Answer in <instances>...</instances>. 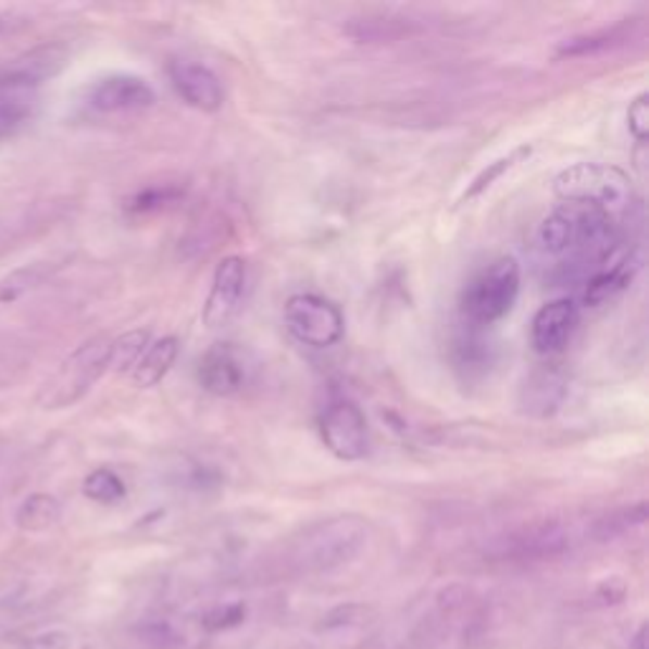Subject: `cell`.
Listing matches in <instances>:
<instances>
[{"label": "cell", "mask_w": 649, "mask_h": 649, "mask_svg": "<svg viewBox=\"0 0 649 649\" xmlns=\"http://www.w3.org/2000/svg\"><path fill=\"white\" fill-rule=\"evenodd\" d=\"M175 358H178V338L167 335V338L150 342L148 350H145L142 358L133 369L135 386L140 388L158 386L160 380L171 373V369L175 365Z\"/></svg>", "instance_id": "cell-18"}, {"label": "cell", "mask_w": 649, "mask_h": 649, "mask_svg": "<svg viewBox=\"0 0 649 649\" xmlns=\"http://www.w3.org/2000/svg\"><path fill=\"white\" fill-rule=\"evenodd\" d=\"M320 439L340 462H358L369 454V422L358 403L335 399L320 416Z\"/></svg>", "instance_id": "cell-6"}, {"label": "cell", "mask_w": 649, "mask_h": 649, "mask_svg": "<svg viewBox=\"0 0 649 649\" xmlns=\"http://www.w3.org/2000/svg\"><path fill=\"white\" fill-rule=\"evenodd\" d=\"M521 295V264L513 257H500L483 266L464 287L460 310L467 325L490 327L515 308Z\"/></svg>", "instance_id": "cell-2"}, {"label": "cell", "mask_w": 649, "mask_h": 649, "mask_svg": "<svg viewBox=\"0 0 649 649\" xmlns=\"http://www.w3.org/2000/svg\"><path fill=\"white\" fill-rule=\"evenodd\" d=\"M26 649H72V637L61 629L43 632V635L30 639Z\"/></svg>", "instance_id": "cell-31"}, {"label": "cell", "mask_w": 649, "mask_h": 649, "mask_svg": "<svg viewBox=\"0 0 649 649\" xmlns=\"http://www.w3.org/2000/svg\"><path fill=\"white\" fill-rule=\"evenodd\" d=\"M632 38V23H622V26H612V28H601V30H591V34H582V36H571L566 41H561L559 46V57H569V59H582V57H597V53L612 51L616 46H624Z\"/></svg>", "instance_id": "cell-19"}, {"label": "cell", "mask_w": 649, "mask_h": 649, "mask_svg": "<svg viewBox=\"0 0 649 649\" xmlns=\"http://www.w3.org/2000/svg\"><path fill=\"white\" fill-rule=\"evenodd\" d=\"M41 76L34 68H3L0 72V140L26 125L38 104Z\"/></svg>", "instance_id": "cell-9"}, {"label": "cell", "mask_w": 649, "mask_h": 649, "mask_svg": "<svg viewBox=\"0 0 649 649\" xmlns=\"http://www.w3.org/2000/svg\"><path fill=\"white\" fill-rule=\"evenodd\" d=\"M422 30V23L401 13H365L350 18L342 26V34L358 43H384L399 41L403 36H414Z\"/></svg>", "instance_id": "cell-15"}, {"label": "cell", "mask_w": 649, "mask_h": 649, "mask_svg": "<svg viewBox=\"0 0 649 649\" xmlns=\"http://www.w3.org/2000/svg\"><path fill=\"white\" fill-rule=\"evenodd\" d=\"M61 517V506L57 498L51 495H30L21 502L18 513H15V523H18L21 531H46L51 525H57Z\"/></svg>", "instance_id": "cell-22"}, {"label": "cell", "mask_w": 649, "mask_h": 649, "mask_svg": "<svg viewBox=\"0 0 649 649\" xmlns=\"http://www.w3.org/2000/svg\"><path fill=\"white\" fill-rule=\"evenodd\" d=\"M627 127L637 142H647L649 135V97L647 91L635 97V102L627 110Z\"/></svg>", "instance_id": "cell-30"}, {"label": "cell", "mask_w": 649, "mask_h": 649, "mask_svg": "<svg viewBox=\"0 0 649 649\" xmlns=\"http://www.w3.org/2000/svg\"><path fill=\"white\" fill-rule=\"evenodd\" d=\"M244 289H247V264L241 257H224L213 270L211 289L205 297L201 320L209 330L224 327L236 317L241 308Z\"/></svg>", "instance_id": "cell-8"}, {"label": "cell", "mask_w": 649, "mask_h": 649, "mask_svg": "<svg viewBox=\"0 0 649 649\" xmlns=\"http://www.w3.org/2000/svg\"><path fill=\"white\" fill-rule=\"evenodd\" d=\"M247 620V604H226V607H216L211 612L203 614V629L205 632H224V629H234L244 624Z\"/></svg>", "instance_id": "cell-28"}, {"label": "cell", "mask_w": 649, "mask_h": 649, "mask_svg": "<svg viewBox=\"0 0 649 649\" xmlns=\"http://www.w3.org/2000/svg\"><path fill=\"white\" fill-rule=\"evenodd\" d=\"M173 89L188 107L198 112H219L224 107V87L209 66L194 59H173L167 64Z\"/></svg>", "instance_id": "cell-11"}, {"label": "cell", "mask_w": 649, "mask_h": 649, "mask_svg": "<svg viewBox=\"0 0 649 649\" xmlns=\"http://www.w3.org/2000/svg\"><path fill=\"white\" fill-rule=\"evenodd\" d=\"M553 190L566 203L594 205L609 216H616L632 205L629 175L604 163H576L566 167L556 175Z\"/></svg>", "instance_id": "cell-3"}, {"label": "cell", "mask_w": 649, "mask_h": 649, "mask_svg": "<svg viewBox=\"0 0 649 649\" xmlns=\"http://www.w3.org/2000/svg\"><path fill=\"white\" fill-rule=\"evenodd\" d=\"M467 604V591H464V586H447L445 591H439V607L445 609V612H457V609H462Z\"/></svg>", "instance_id": "cell-32"}, {"label": "cell", "mask_w": 649, "mask_h": 649, "mask_svg": "<svg viewBox=\"0 0 649 649\" xmlns=\"http://www.w3.org/2000/svg\"><path fill=\"white\" fill-rule=\"evenodd\" d=\"M563 391H566V388H563L559 373L540 371L525 384V407H528L531 414L548 416L559 409Z\"/></svg>", "instance_id": "cell-21"}, {"label": "cell", "mask_w": 649, "mask_h": 649, "mask_svg": "<svg viewBox=\"0 0 649 649\" xmlns=\"http://www.w3.org/2000/svg\"><path fill=\"white\" fill-rule=\"evenodd\" d=\"M183 196H186V186H180V183H163V186L142 188L140 194L129 201V205H133V211L137 213H155L167 209V205H175Z\"/></svg>", "instance_id": "cell-26"}, {"label": "cell", "mask_w": 649, "mask_h": 649, "mask_svg": "<svg viewBox=\"0 0 649 649\" xmlns=\"http://www.w3.org/2000/svg\"><path fill=\"white\" fill-rule=\"evenodd\" d=\"M647 635H649V627H647V624H642V627H639V632H637V637H635V649H649L647 647Z\"/></svg>", "instance_id": "cell-34"}, {"label": "cell", "mask_w": 649, "mask_h": 649, "mask_svg": "<svg viewBox=\"0 0 649 649\" xmlns=\"http://www.w3.org/2000/svg\"><path fill=\"white\" fill-rule=\"evenodd\" d=\"M647 521V502H637V506L620 508L614 513L601 515L597 523L591 525V538L599 540V544H607V540L620 538L622 533L635 528V525H642Z\"/></svg>", "instance_id": "cell-23"}, {"label": "cell", "mask_w": 649, "mask_h": 649, "mask_svg": "<svg viewBox=\"0 0 649 649\" xmlns=\"http://www.w3.org/2000/svg\"><path fill=\"white\" fill-rule=\"evenodd\" d=\"M599 597L607 601V604H620L624 599V584L616 582V578H609L607 584L599 586Z\"/></svg>", "instance_id": "cell-33"}, {"label": "cell", "mask_w": 649, "mask_h": 649, "mask_svg": "<svg viewBox=\"0 0 649 649\" xmlns=\"http://www.w3.org/2000/svg\"><path fill=\"white\" fill-rule=\"evenodd\" d=\"M495 363V346L485 338L483 327L467 325L454 338V365L467 378L483 376L487 369Z\"/></svg>", "instance_id": "cell-17"}, {"label": "cell", "mask_w": 649, "mask_h": 649, "mask_svg": "<svg viewBox=\"0 0 649 649\" xmlns=\"http://www.w3.org/2000/svg\"><path fill=\"white\" fill-rule=\"evenodd\" d=\"M586 224V205L563 203L553 213H548L544 224L538 228V244L546 254L561 257L574 254L578 239L584 234Z\"/></svg>", "instance_id": "cell-14"}, {"label": "cell", "mask_w": 649, "mask_h": 649, "mask_svg": "<svg viewBox=\"0 0 649 649\" xmlns=\"http://www.w3.org/2000/svg\"><path fill=\"white\" fill-rule=\"evenodd\" d=\"M369 523L358 515H338L312 525L297 544V561L308 571H335L355 561L369 544Z\"/></svg>", "instance_id": "cell-1"}, {"label": "cell", "mask_w": 649, "mask_h": 649, "mask_svg": "<svg viewBox=\"0 0 649 649\" xmlns=\"http://www.w3.org/2000/svg\"><path fill=\"white\" fill-rule=\"evenodd\" d=\"M140 637L142 642H148L158 649H171L180 645V635L175 632L173 624L165 620H152L145 624V627H140Z\"/></svg>", "instance_id": "cell-29"}, {"label": "cell", "mask_w": 649, "mask_h": 649, "mask_svg": "<svg viewBox=\"0 0 649 649\" xmlns=\"http://www.w3.org/2000/svg\"><path fill=\"white\" fill-rule=\"evenodd\" d=\"M373 620V609L365 607V604H342V607H335L330 609L323 616V622H320L317 629H325V632H333V629H342V627H361V624L371 622Z\"/></svg>", "instance_id": "cell-27"}, {"label": "cell", "mask_w": 649, "mask_h": 649, "mask_svg": "<svg viewBox=\"0 0 649 649\" xmlns=\"http://www.w3.org/2000/svg\"><path fill=\"white\" fill-rule=\"evenodd\" d=\"M150 346V333L148 330H129L120 338L112 340V353H110V369L114 371H133L137 361H140L145 350Z\"/></svg>", "instance_id": "cell-24"}, {"label": "cell", "mask_w": 649, "mask_h": 649, "mask_svg": "<svg viewBox=\"0 0 649 649\" xmlns=\"http://www.w3.org/2000/svg\"><path fill=\"white\" fill-rule=\"evenodd\" d=\"M637 270H639V259L635 257V251H629L627 257L616 259V262L604 266V270L591 274L584 287V302L589 304V308H599V304H607L609 300H614L616 295L629 287V282L635 279Z\"/></svg>", "instance_id": "cell-16"}, {"label": "cell", "mask_w": 649, "mask_h": 649, "mask_svg": "<svg viewBox=\"0 0 649 649\" xmlns=\"http://www.w3.org/2000/svg\"><path fill=\"white\" fill-rule=\"evenodd\" d=\"M571 546V533L566 525L546 521L510 533L502 538L500 556L508 559H553V556L566 553Z\"/></svg>", "instance_id": "cell-13"}, {"label": "cell", "mask_w": 649, "mask_h": 649, "mask_svg": "<svg viewBox=\"0 0 649 649\" xmlns=\"http://www.w3.org/2000/svg\"><path fill=\"white\" fill-rule=\"evenodd\" d=\"M285 325L297 342L317 350L338 346L346 335V317L338 304L312 292L289 297L285 302Z\"/></svg>", "instance_id": "cell-5"}, {"label": "cell", "mask_w": 649, "mask_h": 649, "mask_svg": "<svg viewBox=\"0 0 649 649\" xmlns=\"http://www.w3.org/2000/svg\"><path fill=\"white\" fill-rule=\"evenodd\" d=\"M127 487L122 483L117 472L107 470V467H99L91 472V475L84 479V495H87L89 500L95 502H102V506H114V502H120L125 498Z\"/></svg>", "instance_id": "cell-25"}, {"label": "cell", "mask_w": 649, "mask_h": 649, "mask_svg": "<svg viewBox=\"0 0 649 649\" xmlns=\"http://www.w3.org/2000/svg\"><path fill=\"white\" fill-rule=\"evenodd\" d=\"M196 376L203 391L228 399V396L241 394L247 388L251 365L247 353L236 348L234 342H216L198 358Z\"/></svg>", "instance_id": "cell-7"}, {"label": "cell", "mask_w": 649, "mask_h": 649, "mask_svg": "<svg viewBox=\"0 0 649 649\" xmlns=\"http://www.w3.org/2000/svg\"><path fill=\"white\" fill-rule=\"evenodd\" d=\"M110 338H91L74 350L59 371L46 380L36 401L43 409H66L82 399L99 378L110 371Z\"/></svg>", "instance_id": "cell-4"}, {"label": "cell", "mask_w": 649, "mask_h": 649, "mask_svg": "<svg viewBox=\"0 0 649 649\" xmlns=\"http://www.w3.org/2000/svg\"><path fill=\"white\" fill-rule=\"evenodd\" d=\"M531 152H533L531 145H521V148L510 150L508 155H502L498 160H492V163H487L483 171H479L475 178L467 183V188L462 190V196H460V201H457V205H467L472 201H477V198L483 194H487V190H490L495 183L502 178V175L513 171L515 165H521L523 160H528Z\"/></svg>", "instance_id": "cell-20"}, {"label": "cell", "mask_w": 649, "mask_h": 649, "mask_svg": "<svg viewBox=\"0 0 649 649\" xmlns=\"http://www.w3.org/2000/svg\"><path fill=\"white\" fill-rule=\"evenodd\" d=\"M578 325V308L569 297L546 302L531 323V346L538 355H556L569 346Z\"/></svg>", "instance_id": "cell-12"}, {"label": "cell", "mask_w": 649, "mask_h": 649, "mask_svg": "<svg viewBox=\"0 0 649 649\" xmlns=\"http://www.w3.org/2000/svg\"><path fill=\"white\" fill-rule=\"evenodd\" d=\"M87 102L102 114L142 112L155 104V89L137 74H110L91 84Z\"/></svg>", "instance_id": "cell-10"}]
</instances>
